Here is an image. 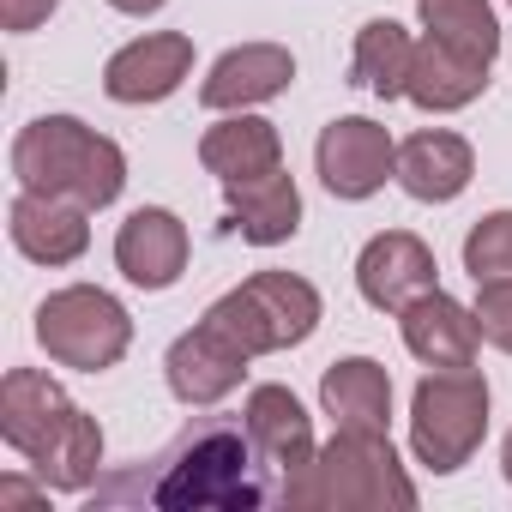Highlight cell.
<instances>
[{
	"label": "cell",
	"mask_w": 512,
	"mask_h": 512,
	"mask_svg": "<svg viewBox=\"0 0 512 512\" xmlns=\"http://www.w3.org/2000/svg\"><path fill=\"white\" fill-rule=\"evenodd\" d=\"M0 440L37 470V482H49L61 494H85L103 464L97 416H85L61 392V380H49L37 368H13L0 380Z\"/></svg>",
	"instance_id": "obj_1"
},
{
	"label": "cell",
	"mask_w": 512,
	"mask_h": 512,
	"mask_svg": "<svg viewBox=\"0 0 512 512\" xmlns=\"http://www.w3.org/2000/svg\"><path fill=\"white\" fill-rule=\"evenodd\" d=\"M290 512H410L416 482L404 476L386 428H338L296 476H284Z\"/></svg>",
	"instance_id": "obj_2"
},
{
	"label": "cell",
	"mask_w": 512,
	"mask_h": 512,
	"mask_svg": "<svg viewBox=\"0 0 512 512\" xmlns=\"http://www.w3.org/2000/svg\"><path fill=\"white\" fill-rule=\"evenodd\" d=\"M13 175L25 193L73 199L85 211H103L127 187V151L85 127L79 115H37L13 139Z\"/></svg>",
	"instance_id": "obj_3"
},
{
	"label": "cell",
	"mask_w": 512,
	"mask_h": 512,
	"mask_svg": "<svg viewBox=\"0 0 512 512\" xmlns=\"http://www.w3.org/2000/svg\"><path fill=\"white\" fill-rule=\"evenodd\" d=\"M320 314H326L320 290L296 272H253L247 284H235L229 296H217L205 308V320L223 338H235L247 356H278V350L308 344Z\"/></svg>",
	"instance_id": "obj_4"
},
{
	"label": "cell",
	"mask_w": 512,
	"mask_h": 512,
	"mask_svg": "<svg viewBox=\"0 0 512 512\" xmlns=\"http://www.w3.org/2000/svg\"><path fill=\"white\" fill-rule=\"evenodd\" d=\"M488 434V380L476 368H434L410 398V452L434 476H452L476 458Z\"/></svg>",
	"instance_id": "obj_5"
},
{
	"label": "cell",
	"mask_w": 512,
	"mask_h": 512,
	"mask_svg": "<svg viewBox=\"0 0 512 512\" xmlns=\"http://www.w3.org/2000/svg\"><path fill=\"white\" fill-rule=\"evenodd\" d=\"M37 344L61 368L103 374V368H115L127 356L133 314L109 290H97V284H67V290H49L43 296V308H37Z\"/></svg>",
	"instance_id": "obj_6"
},
{
	"label": "cell",
	"mask_w": 512,
	"mask_h": 512,
	"mask_svg": "<svg viewBox=\"0 0 512 512\" xmlns=\"http://www.w3.org/2000/svg\"><path fill=\"white\" fill-rule=\"evenodd\" d=\"M157 506H217V512H253L266 500V488L247 476V446L235 428H199L181 440L169 458L163 482L151 488Z\"/></svg>",
	"instance_id": "obj_7"
},
{
	"label": "cell",
	"mask_w": 512,
	"mask_h": 512,
	"mask_svg": "<svg viewBox=\"0 0 512 512\" xmlns=\"http://www.w3.org/2000/svg\"><path fill=\"white\" fill-rule=\"evenodd\" d=\"M314 169H320L332 199H374L386 187V175L398 169V145H392V133L380 121L338 115L314 145Z\"/></svg>",
	"instance_id": "obj_8"
},
{
	"label": "cell",
	"mask_w": 512,
	"mask_h": 512,
	"mask_svg": "<svg viewBox=\"0 0 512 512\" xmlns=\"http://www.w3.org/2000/svg\"><path fill=\"white\" fill-rule=\"evenodd\" d=\"M356 290L368 308L380 314H404L416 296L440 290V266H434V247L410 229H386L356 253Z\"/></svg>",
	"instance_id": "obj_9"
},
{
	"label": "cell",
	"mask_w": 512,
	"mask_h": 512,
	"mask_svg": "<svg viewBox=\"0 0 512 512\" xmlns=\"http://www.w3.org/2000/svg\"><path fill=\"white\" fill-rule=\"evenodd\" d=\"M247 350L235 344V338H223L211 320H199L193 332H181L175 344H169V356H163V380H169V392H175V404H187V410H211V404H223L241 380H247Z\"/></svg>",
	"instance_id": "obj_10"
},
{
	"label": "cell",
	"mask_w": 512,
	"mask_h": 512,
	"mask_svg": "<svg viewBox=\"0 0 512 512\" xmlns=\"http://www.w3.org/2000/svg\"><path fill=\"white\" fill-rule=\"evenodd\" d=\"M187 253H193V235L169 205H139L115 229V266L139 290H175L187 272Z\"/></svg>",
	"instance_id": "obj_11"
},
{
	"label": "cell",
	"mask_w": 512,
	"mask_h": 512,
	"mask_svg": "<svg viewBox=\"0 0 512 512\" xmlns=\"http://www.w3.org/2000/svg\"><path fill=\"white\" fill-rule=\"evenodd\" d=\"M187 73H193V37H181V31H145V37H133L127 49L109 55L103 91L115 103H127V109H145V103L175 97L187 85Z\"/></svg>",
	"instance_id": "obj_12"
},
{
	"label": "cell",
	"mask_w": 512,
	"mask_h": 512,
	"mask_svg": "<svg viewBox=\"0 0 512 512\" xmlns=\"http://www.w3.org/2000/svg\"><path fill=\"white\" fill-rule=\"evenodd\" d=\"M296 85V55L284 43H241L223 49L199 85V103L211 115H235V109H260L272 97H284Z\"/></svg>",
	"instance_id": "obj_13"
},
{
	"label": "cell",
	"mask_w": 512,
	"mask_h": 512,
	"mask_svg": "<svg viewBox=\"0 0 512 512\" xmlns=\"http://www.w3.org/2000/svg\"><path fill=\"white\" fill-rule=\"evenodd\" d=\"M7 235H13V247L31 266L55 272V266H73L91 247V211L73 205V199H49V193H25L19 187V199L7 211Z\"/></svg>",
	"instance_id": "obj_14"
},
{
	"label": "cell",
	"mask_w": 512,
	"mask_h": 512,
	"mask_svg": "<svg viewBox=\"0 0 512 512\" xmlns=\"http://www.w3.org/2000/svg\"><path fill=\"white\" fill-rule=\"evenodd\" d=\"M470 175H476V151H470V139L452 133V127H422V133H410V139L398 145V169H392V181H398L410 199H422V205H452V199L470 187Z\"/></svg>",
	"instance_id": "obj_15"
},
{
	"label": "cell",
	"mask_w": 512,
	"mask_h": 512,
	"mask_svg": "<svg viewBox=\"0 0 512 512\" xmlns=\"http://www.w3.org/2000/svg\"><path fill=\"white\" fill-rule=\"evenodd\" d=\"M398 332H404V350H410L422 368H470L476 350H482L476 308L452 302L446 290L416 296V302L398 314Z\"/></svg>",
	"instance_id": "obj_16"
},
{
	"label": "cell",
	"mask_w": 512,
	"mask_h": 512,
	"mask_svg": "<svg viewBox=\"0 0 512 512\" xmlns=\"http://www.w3.org/2000/svg\"><path fill=\"white\" fill-rule=\"evenodd\" d=\"M223 223L253 241V247H278L302 229V187L296 175L284 169H266V175H247V181H229L223 187Z\"/></svg>",
	"instance_id": "obj_17"
},
{
	"label": "cell",
	"mask_w": 512,
	"mask_h": 512,
	"mask_svg": "<svg viewBox=\"0 0 512 512\" xmlns=\"http://www.w3.org/2000/svg\"><path fill=\"white\" fill-rule=\"evenodd\" d=\"M241 428L253 440V452H260L272 470L296 476L320 446H314V416L302 410V398L290 386H253L247 392V410H241Z\"/></svg>",
	"instance_id": "obj_18"
},
{
	"label": "cell",
	"mask_w": 512,
	"mask_h": 512,
	"mask_svg": "<svg viewBox=\"0 0 512 512\" xmlns=\"http://www.w3.org/2000/svg\"><path fill=\"white\" fill-rule=\"evenodd\" d=\"M199 163H205V175H217V181L229 187V181H247V175L284 169V139H278V127H272L266 115L235 109V115H223L217 127H205Z\"/></svg>",
	"instance_id": "obj_19"
},
{
	"label": "cell",
	"mask_w": 512,
	"mask_h": 512,
	"mask_svg": "<svg viewBox=\"0 0 512 512\" xmlns=\"http://www.w3.org/2000/svg\"><path fill=\"white\" fill-rule=\"evenodd\" d=\"M482 91H488V67H482V61H470V55H458V49H446V43H434V37L416 43L410 85H404V97H410L416 109L452 115V109H470Z\"/></svg>",
	"instance_id": "obj_20"
},
{
	"label": "cell",
	"mask_w": 512,
	"mask_h": 512,
	"mask_svg": "<svg viewBox=\"0 0 512 512\" xmlns=\"http://www.w3.org/2000/svg\"><path fill=\"white\" fill-rule=\"evenodd\" d=\"M320 410L338 428H386L392 422V374L374 356H344L320 374Z\"/></svg>",
	"instance_id": "obj_21"
},
{
	"label": "cell",
	"mask_w": 512,
	"mask_h": 512,
	"mask_svg": "<svg viewBox=\"0 0 512 512\" xmlns=\"http://www.w3.org/2000/svg\"><path fill=\"white\" fill-rule=\"evenodd\" d=\"M410 61H416V37L398 19H368L356 31V49H350V85L392 103L410 85Z\"/></svg>",
	"instance_id": "obj_22"
},
{
	"label": "cell",
	"mask_w": 512,
	"mask_h": 512,
	"mask_svg": "<svg viewBox=\"0 0 512 512\" xmlns=\"http://www.w3.org/2000/svg\"><path fill=\"white\" fill-rule=\"evenodd\" d=\"M416 19H422V31L434 43H446V49L494 67V55H500V19H494L488 0H416Z\"/></svg>",
	"instance_id": "obj_23"
},
{
	"label": "cell",
	"mask_w": 512,
	"mask_h": 512,
	"mask_svg": "<svg viewBox=\"0 0 512 512\" xmlns=\"http://www.w3.org/2000/svg\"><path fill=\"white\" fill-rule=\"evenodd\" d=\"M464 272L476 284L512 278V211H488V217L470 223V235H464Z\"/></svg>",
	"instance_id": "obj_24"
},
{
	"label": "cell",
	"mask_w": 512,
	"mask_h": 512,
	"mask_svg": "<svg viewBox=\"0 0 512 512\" xmlns=\"http://www.w3.org/2000/svg\"><path fill=\"white\" fill-rule=\"evenodd\" d=\"M476 326H482V344L512 356V278L476 284Z\"/></svg>",
	"instance_id": "obj_25"
},
{
	"label": "cell",
	"mask_w": 512,
	"mask_h": 512,
	"mask_svg": "<svg viewBox=\"0 0 512 512\" xmlns=\"http://www.w3.org/2000/svg\"><path fill=\"white\" fill-rule=\"evenodd\" d=\"M55 7H61V0H0V25H7L13 37H25L43 19H55Z\"/></svg>",
	"instance_id": "obj_26"
},
{
	"label": "cell",
	"mask_w": 512,
	"mask_h": 512,
	"mask_svg": "<svg viewBox=\"0 0 512 512\" xmlns=\"http://www.w3.org/2000/svg\"><path fill=\"white\" fill-rule=\"evenodd\" d=\"M49 506V482L31 488L25 476H0V512H43Z\"/></svg>",
	"instance_id": "obj_27"
},
{
	"label": "cell",
	"mask_w": 512,
	"mask_h": 512,
	"mask_svg": "<svg viewBox=\"0 0 512 512\" xmlns=\"http://www.w3.org/2000/svg\"><path fill=\"white\" fill-rule=\"evenodd\" d=\"M115 13H127V19H151V13H163L169 0H109Z\"/></svg>",
	"instance_id": "obj_28"
},
{
	"label": "cell",
	"mask_w": 512,
	"mask_h": 512,
	"mask_svg": "<svg viewBox=\"0 0 512 512\" xmlns=\"http://www.w3.org/2000/svg\"><path fill=\"white\" fill-rule=\"evenodd\" d=\"M500 470H506V482H512V434H506V446H500Z\"/></svg>",
	"instance_id": "obj_29"
},
{
	"label": "cell",
	"mask_w": 512,
	"mask_h": 512,
	"mask_svg": "<svg viewBox=\"0 0 512 512\" xmlns=\"http://www.w3.org/2000/svg\"><path fill=\"white\" fill-rule=\"evenodd\" d=\"M506 7H512V0H506Z\"/></svg>",
	"instance_id": "obj_30"
}]
</instances>
